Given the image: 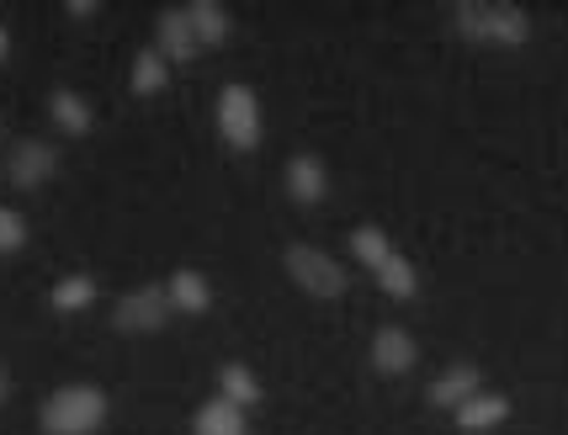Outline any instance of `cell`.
Masks as SVG:
<instances>
[{
    "instance_id": "obj_1",
    "label": "cell",
    "mask_w": 568,
    "mask_h": 435,
    "mask_svg": "<svg viewBox=\"0 0 568 435\" xmlns=\"http://www.w3.org/2000/svg\"><path fill=\"white\" fill-rule=\"evenodd\" d=\"M457 32L473 38V43H495V49H520L526 43V11L516 6H499V0H463L457 6Z\"/></svg>"
},
{
    "instance_id": "obj_2",
    "label": "cell",
    "mask_w": 568,
    "mask_h": 435,
    "mask_svg": "<svg viewBox=\"0 0 568 435\" xmlns=\"http://www.w3.org/2000/svg\"><path fill=\"white\" fill-rule=\"evenodd\" d=\"M106 419V398L97 387H59L43 404V431L49 435H91Z\"/></svg>"
},
{
    "instance_id": "obj_3",
    "label": "cell",
    "mask_w": 568,
    "mask_h": 435,
    "mask_svg": "<svg viewBox=\"0 0 568 435\" xmlns=\"http://www.w3.org/2000/svg\"><path fill=\"white\" fill-rule=\"evenodd\" d=\"M219 133L229 149H255L261 144V107L250 85H223L219 97Z\"/></svg>"
},
{
    "instance_id": "obj_4",
    "label": "cell",
    "mask_w": 568,
    "mask_h": 435,
    "mask_svg": "<svg viewBox=\"0 0 568 435\" xmlns=\"http://www.w3.org/2000/svg\"><path fill=\"white\" fill-rule=\"evenodd\" d=\"M287 271H293L297 287L314 292V297H341V292H346L341 261H329V255L314 250V244H287Z\"/></svg>"
},
{
    "instance_id": "obj_5",
    "label": "cell",
    "mask_w": 568,
    "mask_h": 435,
    "mask_svg": "<svg viewBox=\"0 0 568 435\" xmlns=\"http://www.w3.org/2000/svg\"><path fill=\"white\" fill-rule=\"evenodd\" d=\"M165 318H171V292L165 287H133L128 297H118L112 324H118L123 335H154V330H165Z\"/></svg>"
},
{
    "instance_id": "obj_6",
    "label": "cell",
    "mask_w": 568,
    "mask_h": 435,
    "mask_svg": "<svg viewBox=\"0 0 568 435\" xmlns=\"http://www.w3.org/2000/svg\"><path fill=\"white\" fill-rule=\"evenodd\" d=\"M53 170H59V154H53L49 144H38V139H22V144L11 149V160H6V181L22 186V192H32V186L49 181Z\"/></svg>"
},
{
    "instance_id": "obj_7",
    "label": "cell",
    "mask_w": 568,
    "mask_h": 435,
    "mask_svg": "<svg viewBox=\"0 0 568 435\" xmlns=\"http://www.w3.org/2000/svg\"><path fill=\"white\" fill-rule=\"evenodd\" d=\"M473 393H484L478 366H452V372H442V377L430 383V404H436V409H463Z\"/></svg>"
},
{
    "instance_id": "obj_8",
    "label": "cell",
    "mask_w": 568,
    "mask_h": 435,
    "mask_svg": "<svg viewBox=\"0 0 568 435\" xmlns=\"http://www.w3.org/2000/svg\"><path fill=\"white\" fill-rule=\"evenodd\" d=\"M415 340L404 335V330H377V340H372V362H377V372H409L415 366Z\"/></svg>"
},
{
    "instance_id": "obj_9",
    "label": "cell",
    "mask_w": 568,
    "mask_h": 435,
    "mask_svg": "<svg viewBox=\"0 0 568 435\" xmlns=\"http://www.w3.org/2000/svg\"><path fill=\"white\" fill-rule=\"evenodd\" d=\"M287 192L297 196V202H324V192H329V181H324V165L314 160V154H297V160H287Z\"/></svg>"
},
{
    "instance_id": "obj_10",
    "label": "cell",
    "mask_w": 568,
    "mask_h": 435,
    "mask_svg": "<svg viewBox=\"0 0 568 435\" xmlns=\"http://www.w3.org/2000/svg\"><path fill=\"white\" fill-rule=\"evenodd\" d=\"M154 38H160V53H165V59H192V53L202 49L192 22H186V11H165L160 27H154Z\"/></svg>"
},
{
    "instance_id": "obj_11",
    "label": "cell",
    "mask_w": 568,
    "mask_h": 435,
    "mask_svg": "<svg viewBox=\"0 0 568 435\" xmlns=\"http://www.w3.org/2000/svg\"><path fill=\"white\" fill-rule=\"evenodd\" d=\"M165 292H171V308H186V314H207L213 308V287H207L202 271H175Z\"/></svg>"
},
{
    "instance_id": "obj_12",
    "label": "cell",
    "mask_w": 568,
    "mask_h": 435,
    "mask_svg": "<svg viewBox=\"0 0 568 435\" xmlns=\"http://www.w3.org/2000/svg\"><path fill=\"white\" fill-rule=\"evenodd\" d=\"M186 22H192L202 49H219L223 38H229V11H223L219 0H192L186 6Z\"/></svg>"
},
{
    "instance_id": "obj_13",
    "label": "cell",
    "mask_w": 568,
    "mask_h": 435,
    "mask_svg": "<svg viewBox=\"0 0 568 435\" xmlns=\"http://www.w3.org/2000/svg\"><path fill=\"white\" fill-rule=\"evenodd\" d=\"M505 414H510V398H505V393H473L468 404L457 409V425H463V431H495Z\"/></svg>"
},
{
    "instance_id": "obj_14",
    "label": "cell",
    "mask_w": 568,
    "mask_h": 435,
    "mask_svg": "<svg viewBox=\"0 0 568 435\" xmlns=\"http://www.w3.org/2000/svg\"><path fill=\"white\" fill-rule=\"evenodd\" d=\"M192 435H245V409L229 404V398H213V404H202L197 409Z\"/></svg>"
},
{
    "instance_id": "obj_15",
    "label": "cell",
    "mask_w": 568,
    "mask_h": 435,
    "mask_svg": "<svg viewBox=\"0 0 568 435\" xmlns=\"http://www.w3.org/2000/svg\"><path fill=\"white\" fill-rule=\"evenodd\" d=\"M49 112H53V122H59L64 133H74V139H80V133H91V107L74 97V91H53Z\"/></svg>"
},
{
    "instance_id": "obj_16",
    "label": "cell",
    "mask_w": 568,
    "mask_h": 435,
    "mask_svg": "<svg viewBox=\"0 0 568 435\" xmlns=\"http://www.w3.org/2000/svg\"><path fill=\"white\" fill-rule=\"evenodd\" d=\"M219 383H223V398L229 404H240V409H250V404H261V383H255V372L240 362H229L219 372Z\"/></svg>"
},
{
    "instance_id": "obj_17",
    "label": "cell",
    "mask_w": 568,
    "mask_h": 435,
    "mask_svg": "<svg viewBox=\"0 0 568 435\" xmlns=\"http://www.w3.org/2000/svg\"><path fill=\"white\" fill-rule=\"evenodd\" d=\"M377 282H383L388 297H415V292H420V276H415V266H409L404 255H388L383 271H377Z\"/></svg>"
},
{
    "instance_id": "obj_18",
    "label": "cell",
    "mask_w": 568,
    "mask_h": 435,
    "mask_svg": "<svg viewBox=\"0 0 568 435\" xmlns=\"http://www.w3.org/2000/svg\"><path fill=\"white\" fill-rule=\"evenodd\" d=\"M133 91H139V97L165 91V53L160 49H144L139 59H133Z\"/></svg>"
},
{
    "instance_id": "obj_19",
    "label": "cell",
    "mask_w": 568,
    "mask_h": 435,
    "mask_svg": "<svg viewBox=\"0 0 568 435\" xmlns=\"http://www.w3.org/2000/svg\"><path fill=\"white\" fill-rule=\"evenodd\" d=\"M351 250H356V261L372 271H383V261L394 255V244H388L383 229H356V234H351Z\"/></svg>"
},
{
    "instance_id": "obj_20",
    "label": "cell",
    "mask_w": 568,
    "mask_h": 435,
    "mask_svg": "<svg viewBox=\"0 0 568 435\" xmlns=\"http://www.w3.org/2000/svg\"><path fill=\"white\" fill-rule=\"evenodd\" d=\"M91 297H97V282H91V276H64V282L53 287V308L74 314V308H85Z\"/></svg>"
},
{
    "instance_id": "obj_21",
    "label": "cell",
    "mask_w": 568,
    "mask_h": 435,
    "mask_svg": "<svg viewBox=\"0 0 568 435\" xmlns=\"http://www.w3.org/2000/svg\"><path fill=\"white\" fill-rule=\"evenodd\" d=\"M27 240V223L11 208H0V255H11V250H22Z\"/></svg>"
},
{
    "instance_id": "obj_22",
    "label": "cell",
    "mask_w": 568,
    "mask_h": 435,
    "mask_svg": "<svg viewBox=\"0 0 568 435\" xmlns=\"http://www.w3.org/2000/svg\"><path fill=\"white\" fill-rule=\"evenodd\" d=\"M6 393H11V377H6V366H0V404H6Z\"/></svg>"
},
{
    "instance_id": "obj_23",
    "label": "cell",
    "mask_w": 568,
    "mask_h": 435,
    "mask_svg": "<svg viewBox=\"0 0 568 435\" xmlns=\"http://www.w3.org/2000/svg\"><path fill=\"white\" fill-rule=\"evenodd\" d=\"M6 49H11V38H6V27H0V59H6Z\"/></svg>"
}]
</instances>
